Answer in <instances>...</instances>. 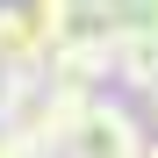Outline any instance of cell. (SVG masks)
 Listing matches in <instances>:
<instances>
[{"instance_id": "1", "label": "cell", "mask_w": 158, "mask_h": 158, "mask_svg": "<svg viewBox=\"0 0 158 158\" xmlns=\"http://www.w3.org/2000/svg\"><path fill=\"white\" fill-rule=\"evenodd\" d=\"M144 151H151V122L115 94H94L65 137V158H144Z\"/></svg>"}, {"instance_id": "2", "label": "cell", "mask_w": 158, "mask_h": 158, "mask_svg": "<svg viewBox=\"0 0 158 158\" xmlns=\"http://www.w3.org/2000/svg\"><path fill=\"white\" fill-rule=\"evenodd\" d=\"M122 43H129V15H122V0H72L58 50H101V58H115Z\"/></svg>"}, {"instance_id": "3", "label": "cell", "mask_w": 158, "mask_h": 158, "mask_svg": "<svg viewBox=\"0 0 158 158\" xmlns=\"http://www.w3.org/2000/svg\"><path fill=\"white\" fill-rule=\"evenodd\" d=\"M36 65H50V36L29 15V0H15L0 7V72H36Z\"/></svg>"}, {"instance_id": "4", "label": "cell", "mask_w": 158, "mask_h": 158, "mask_svg": "<svg viewBox=\"0 0 158 158\" xmlns=\"http://www.w3.org/2000/svg\"><path fill=\"white\" fill-rule=\"evenodd\" d=\"M122 15H129V36L158 43V0H122Z\"/></svg>"}, {"instance_id": "5", "label": "cell", "mask_w": 158, "mask_h": 158, "mask_svg": "<svg viewBox=\"0 0 158 158\" xmlns=\"http://www.w3.org/2000/svg\"><path fill=\"white\" fill-rule=\"evenodd\" d=\"M0 158H50V151L29 144V137H15V129H0Z\"/></svg>"}, {"instance_id": "6", "label": "cell", "mask_w": 158, "mask_h": 158, "mask_svg": "<svg viewBox=\"0 0 158 158\" xmlns=\"http://www.w3.org/2000/svg\"><path fill=\"white\" fill-rule=\"evenodd\" d=\"M144 122H151V129H158V86H151V94H144Z\"/></svg>"}, {"instance_id": "7", "label": "cell", "mask_w": 158, "mask_h": 158, "mask_svg": "<svg viewBox=\"0 0 158 158\" xmlns=\"http://www.w3.org/2000/svg\"><path fill=\"white\" fill-rule=\"evenodd\" d=\"M144 158H158V129H151V151H144Z\"/></svg>"}]
</instances>
